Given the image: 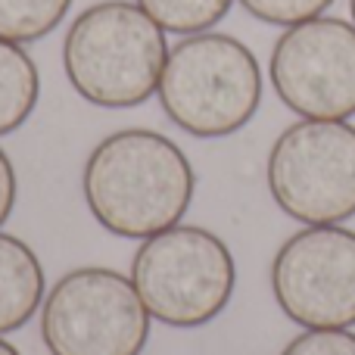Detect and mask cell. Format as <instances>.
<instances>
[{
	"label": "cell",
	"mask_w": 355,
	"mask_h": 355,
	"mask_svg": "<svg viewBox=\"0 0 355 355\" xmlns=\"http://www.w3.org/2000/svg\"><path fill=\"white\" fill-rule=\"evenodd\" d=\"M91 215L116 237L147 240L181 225L193 200V166L175 141L125 128L94 147L85 166Z\"/></svg>",
	"instance_id": "cell-1"
},
{
	"label": "cell",
	"mask_w": 355,
	"mask_h": 355,
	"mask_svg": "<svg viewBox=\"0 0 355 355\" xmlns=\"http://www.w3.org/2000/svg\"><path fill=\"white\" fill-rule=\"evenodd\" d=\"M166 60V31L128 0L87 6L62 41L66 78L87 103L103 110L147 103L159 91Z\"/></svg>",
	"instance_id": "cell-2"
},
{
	"label": "cell",
	"mask_w": 355,
	"mask_h": 355,
	"mask_svg": "<svg viewBox=\"0 0 355 355\" xmlns=\"http://www.w3.org/2000/svg\"><path fill=\"white\" fill-rule=\"evenodd\" d=\"M156 94L181 131L193 137H227L259 112L262 69L243 41L200 31L168 50Z\"/></svg>",
	"instance_id": "cell-3"
},
{
	"label": "cell",
	"mask_w": 355,
	"mask_h": 355,
	"mask_svg": "<svg viewBox=\"0 0 355 355\" xmlns=\"http://www.w3.org/2000/svg\"><path fill=\"white\" fill-rule=\"evenodd\" d=\"M131 284L150 318L168 327H202L231 302L237 265L212 231L175 225L141 243L131 262Z\"/></svg>",
	"instance_id": "cell-4"
},
{
	"label": "cell",
	"mask_w": 355,
	"mask_h": 355,
	"mask_svg": "<svg viewBox=\"0 0 355 355\" xmlns=\"http://www.w3.org/2000/svg\"><path fill=\"white\" fill-rule=\"evenodd\" d=\"M41 337L50 355H141L150 312L131 277L112 268H75L41 302Z\"/></svg>",
	"instance_id": "cell-5"
},
{
	"label": "cell",
	"mask_w": 355,
	"mask_h": 355,
	"mask_svg": "<svg viewBox=\"0 0 355 355\" xmlns=\"http://www.w3.org/2000/svg\"><path fill=\"white\" fill-rule=\"evenodd\" d=\"M268 190L302 225H340L355 215V128L302 122L284 128L268 153Z\"/></svg>",
	"instance_id": "cell-6"
},
{
	"label": "cell",
	"mask_w": 355,
	"mask_h": 355,
	"mask_svg": "<svg viewBox=\"0 0 355 355\" xmlns=\"http://www.w3.org/2000/svg\"><path fill=\"white\" fill-rule=\"evenodd\" d=\"M271 290L290 321L306 331H349L355 324V231L306 225L277 250Z\"/></svg>",
	"instance_id": "cell-7"
},
{
	"label": "cell",
	"mask_w": 355,
	"mask_h": 355,
	"mask_svg": "<svg viewBox=\"0 0 355 355\" xmlns=\"http://www.w3.org/2000/svg\"><path fill=\"white\" fill-rule=\"evenodd\" d=\"M268 75L287 110L302 119L346 122L355 116V25L318 16L290 25L271 50Z\"/></svg>",
	"instance_id": "cell-8"
},
{
	"label": "cell",
	"mask_w": 355,
	"mask_h": 355,
	"mask_svg": "<svg viewBox=\"0 0 355 355\" xmlns=\"http://www.w3.org/2000/svg\"><path fill=\"white\" fill-rule=\"evenodd\" d=\"M44 302V268L28 243L0 231V334L19 331Z\"/></svg>",
	"instance_id": "cell-9"
},
{
	"label": "cell",
	"mask_w": 355,
	"mask_h": 355,
	"mask_svg": "<svg viewBox=\"0 0 355 355\" xmlns=\"http://www.w3.org/2000/svg\"><path fill=\"white\" fill-rule=\"evenodd\" d=\"M41 78L37 66L22 44L0 37V137L22 128L25 119L35 112Z\"/></svg>",
	"instance_id": "cell-10"
},
{
	"label": "cell",
	"mask_w": 355,
	"mask_h": 355,
	"mask_svg": "<svg viewBox=\"0 0 355 355\" xmlns=\"http://www.w3.org/2000/svg\"><path fill=\"white\" fill-rule=\"evenodd\" d=\"M72 0H0V37L12 44L41 41L66 19Z\"/></svg>",
	"instance_id": "cell-11"
},
{
	"label": "cell",
	"mask_w": 355,
	"mask_h": 355,
	"mask_svg": "<svg viewBox=\"0 0 355 355\" xmlns=\"http://www.w3.org/2000/svg\"><path fill=\"white\" fill-rule=\"evenodd\" d=\"M162 31L172 35H200L227 16L234 0H135Z\"/></svg>",
	"instance_id": "cell-12"
},
{
	"label": "cell",
	"mask_w": 355,
	"mask_h": 355,
	"mask_svg": "<svg viewBox=\"0 0 355 355\" xmlns=\"http://www.w3.org/2000/svg\"><path fill=\"white\" fill-rule=\"evenodd\" d=\"M334 0H240V6L250 16H256L259 22L281 25V28L324 16V10Z\"/></svg>",
	"instance_id": "cell-13"
},
{
	"label": "cell",
	"mask_w": 355,
	"mask_h": 355,
	"mask_svg": "<svg viewBox=\"0 0 355 355\" xmlns=\"http://www.w3.org/2000/svg\"><path fill=\"white\" fill-rule=\"evenodd\" d=\"M281 355H355L352 331H306L290 340Z\"/></svg>",
	"instance_id": "cell-14"
},
{
	"label": "cell",
	"mask_w": 355,
	"mask_h": 355,
	"mask_svg": "<svg viewBox=\"0 0 355 355\" xmlns=\"http://www.w3.org/2000/svg\"><path fill=\"white\" fill-rule=\"evenodd\" d=\"M12 206H16V172H12L10 156L0 150V227L10 218Z\"/></svg>",
	"instance_id": "cell-15"
},
{
	"label": "cell",
	"mask_w": 355,
	"mask_h": 355,
	"mask_svg": "<svg viewBox=\"0 0 355 355\" xmlns=\"http://www.w3.org/2000/svg\"><path fill=\"white\" fill-rule=\"evenodd\" d=\"M0 355H19V352H16V346H10L6 340H0Z\"/></svg>",
	"instance_id": "cell-16"
},
{
	"label": "cell",
	"mask_w": 355,
	"mask_h": 355,
	"mask_svg": "<svg viewBox=\"0 0 355 355\" xmlns=\"http://www.w3.org/2000/svg\"><path fill=\"white\" fill-rule=\"evenodd\" d=\"M349 12H352V25H355V0H349Z\"/></svg>",
	"instance_id": "cell-17"
}]
</instances>
